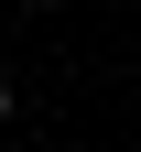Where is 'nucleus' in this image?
<instances>
[{
    "label": "nucleus",
    "mask_w": 141,
    "mask_h": 152,
    "mask_svg": "<svg viewBox=\"0 0 141 152\" xmlns=\"http://www.w3.org/2000/svg\"><path fill=\"white\" fill-rule=\"evenodd\" d=\"M0 120H11V65H0Z\"/></svg>",
    "instance_id": "1"
}]
</instances>
